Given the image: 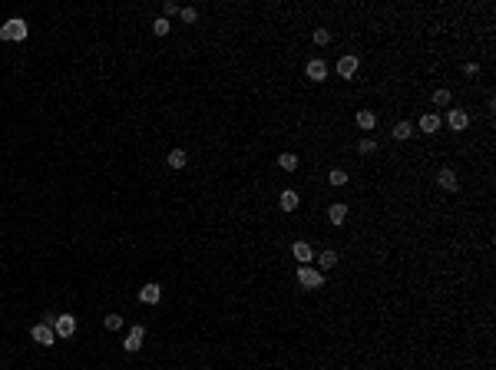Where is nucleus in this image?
Wrapping results in <instances>:
<instances>
[{
  "instance_id": "17",
  "label": "nucleus",
  "mask_w": 496,
  "mask_h": 370,
  "mask_svg": "<svg viewBox=\"0 0 496 370\" xmlns=\"http://www.w3.org/2000/svg\"><path fill=\"white\" fill-rule=\"evenodd\" d=\"M278 166H281L284 172H294V169H298V156H294V152H281V156H278Z\"/></svg>"
},
{
  "instance_id": "2",
  "label": "nucleus",
  "mask_w": 496,
  "mask_h": 370,
  "mask_svg": "<svg viewBox=\"0 0 496 370\" xmlns=\"http://www.w3.org/2000/svg\"><path fill=\"white\" fill-rule=\"evenodd\" d=\"M142 340H146V327H142V324H133L129 334H126V340H123V350H126V354H136V350L142 347Z\"/></svg>"
},
{
  "instance_id": "1",
  "label": "nucleus",
  "mask_w": 496,
  "mask_h": 370,
  "mask_svg": "<svg viewBox=\"0 0 496 370\" xmlns=\"http://www.w3.org/2000/svg\"><path fill=\"white\" fill-rule=\"evenodd\" d=\"M27 33H30V27H27L24 17H14V20H7V24L0 27V40H14V43L27 40Z\"/></svg>"
},
{
  "instance_id": "21",
  "label": "nucleus",
  "mask_w": 496,
  "mask_h": 370,
  "mask_svg": "<svg viewBox=\"0 0 496 370\" xmlns=\"http://www.w3.org/2000/svg\"><path fill=\"white\" fill-rule=\"evenodd\" d=\"M169 30H172V24H169L165 17H156V24H152V33H156V37H165Z\"/></svg>"
},
{
  "instance_id": "13",
  "label": "nucleus",
  "mask_w": 496,
  "mask_h": 370,
  "mask_svg": "<svg viewBox=\"0 0 496 370\" xmlns=\"http://www.w3.org/2000/svg\"><path fill=\"white\" fill-rule=\"evenodd\" d=\"M437 129H440V116H437V112H424V116H420V133L433 136Z\"/></svg>"
},
{
  "instance_id": "28",
  "label": "nucleus",
  "mask_w": 496,
  "mask_h": 370,
  "mask_svg": "<svg viewBox=\"0 0 496 370\" xmlns=\"http://www.w3.org/2000/svg\"><path fill=\"white\" fill-rule=\"evenodd\" d=\"M476 70H480L476 63H466V66H463V73H466V76H476Z\"/></svg>"
},
{
  "instance_id": "10",
  "label": "nucleus",
  "mask_w": 496,
  "mask_h": 370,
  "mask_svg": "<svg viewBox=\"0 0 496 370\" xmlns=\"http://www.w3.org/2000/svg\"><path fill=\"white\" fill-rule=\"evenodd\" d=\"M291 255H294V261H298V265H308V261L315 258V248H311L308 241H294V244H291Z\"/></svg>"
},
{
  "instance_id": "26",
  "label": "nucleus",
  "mask_w": 496,
  "mask_h": 370,
  "mask_svg": "<svg viewBox=\"0 0 496 370\" xmlns=\"http://www.w3.org/2000/svg\"><path fill=\"white\" fill-rule=\"evenodd\" d=\"M433 106H450V89H437L433 93Z\"/></svg>"
},
{
  "instance_id": "12",
  "label": "nucleus",
  "mask_w": 496,
  "mask_h": 370,
  "mask_svg": "<svg viewBox=\"0 0 496 370\" xmlns=\"http://www.w3.org/2000/svg\"><path fill=\"white\" fill-rule=\"evenodd\" d=\"M305 73H308V79H318V83H321V79L328 76V63H324V60H311V63L305 66Z\"/></svg>"
},
{
  "instance_id": "23",
  "label": "nucleus",
  "mask_w": 496,
  "mask_h": 370,
  "mask_svg": "<svg viewBox=\"0 0 496 370\" xmlns=\"http://www.w3.org/2000/svg\"><path fill=\"white\" fill-rule=\"evenodd\" d=\"M357 152H361V156H374V152H377V142L374 139H361L357 142Z\"/></svg>"
},
{
  "instance_id": "14",
  "label": "nucleus",
  "mask_w": 496,
  "mask_h": 370,
  "mask_svg": "<svg viewBox=\"0 0 496 370\" xmlns=\"http://www.w3.org/2000/svg\"><path fill=\"white\" fill-rule=\"evenodd\" d=\"M344 218H347V205L344 202H334L328 208V221H331V225H344Z\"/></svg>"
},
{
  "instance_id": "18",
  "label": "nucleus",
  "mask_w": 496,
  "mask_h": 370,
  "mask_svg": "<svg viewBox=\"0 0 496 370\" xmlns=\"http://www.w3.org/2000/svg\"><path fill=\"white\" fill-rule=\"evenodd\" d=\"M357 126H361V129H374V126H377V116H374L370 109H361V112H357Z\"/></svg>"
},
{
  "instance_id": "6",
  "label": "nucleus",
  "mask_w": 496,
  "mask_h": 370,
  "mask_svg": "<svg viewBox=\"0 0 496 370\" xmlns=\"http://www.w3.org/2000/svg\"><path fill=\"white\" fill-rule=\"evenodd\" d=\"M30 337H33V344H40V347H50L53 344V327H50V324H37V327H33L30 331Z\"/></svg>"
},
{
  "instance_id": "16",
  "label": "nucleus",
  "mask_w": 496,
  "mask_h": 370,
  "mask_svg": "<svg viewBox=\"0 0 496 370\" xmlns=\"http://www.w3.org/2000/svg\"><path fill=\"white\" fill-rule=\"evenodd\" d=\"M334 265H338V252H331V248H328V252L318 255V268H321V271H331Z\"/></svg>"
},
{
  "instance_id": "19",
  "label": "nucleus",
  "mask_w": 496,
  "mask_h": 370,
  "mask_svg": "<svg viewBox=\"0 0 496 370\" xmlns=\"http://www.w3.org/2000/svg\"><path fill=\"white\" fill-rule=\"evenodd\" d=\"M328 182L334 185V189H344V185H347V172H344V169H331Z\"/></svg>"
},
{
  "instance_id": "4",
  "label": "nucleus",
  "mask_w": 496,
  "mask_h": 370,
  "mask_svg": "<svg viewBox=\"0 0 496 370\" xmlns=\"http://www.w3.org/2000/svg\"><path fill=\"white\" fill-rule=\"evenodd\" d=\"M53 334L56 337H73V334H76V317L73 314H60L53 321Z\"/></svg>"
},
{
  "instance_id": "15",
  "label": "nucleus",
  "mask_w": 496,
  "mask_h": 370,
  "mask_svg": "<svg viewBox=\"0 0 496 370\" xmlns=\"http://www.w3.org/2000/svg\"><path fill=\"white\" fill-rule=\"evenodd\" d=\"M165 162H169V169H185L189 156H185V149H172L169 156H165Z\"/></svg>"
},
{
  "instance_id": "20",
  "label": "nucleus",
  "mask_w": 496,
  "mask_h": 370,
  "mask_svg": "<svg viewBox=\"0 0 496 370\" xmlns=\"http://www.w3.org/2000/svg\"><path fill=\"white\" fill-rule=\"evenodd\" d=\"M311 40H315L318 47H324V43H331V30H328V27H315V33H311Z\"/></svg>"
},
{
  "instance_id": "22",
  "label": "nucleus",
  "mask_w": 496,
  "mask_h": 370,
  "mask_svg": "<svg viewBox=\"0 0 496 370\" xmlns=\"http://www.w3.org/2000/svg\"><path fill=\"white\" fill-rule=\"evenodd\" d=\"M410 136H414V126H410V122H397L394 126V139H410Z\"/></svg>"
},
{
  "instance_id": "27",
  "label": "nucleus",
  "mask_w": 496,
  "mask_h": 370,
  "mask_svg": "<svg viewBox=\"0 0 496 370\" xmlns=\"http://www.w3.org/2000/svg\"><path fill=\"white\" fill-rule=\"evenodd\" d=\"M172 14H179V4H172V0H165V7H162V17L169 20Z\"/></svg>"
},
{
  "instance_id": "24",
  "label": "nucleus",
  "mask_w": 496,
  "mask_h": 370,
  "mask_svg": "<svg viewBox=\"0 0 496 370\" xmlns=\"http://www.w3.org/2000/svg\"><path fill=\"white\" fill-rule=\"evenodd\" d=\"M103 324H106V331H119V327H123V314H106Z\"/></svg>"
},
{
  "instance_id": "5",
  "label": "nucleus",
  "mask_w": 496,
  "mask_h": 370,
  "mask_svg": "<svg viewBox=\"0 0 496 370\" xmlns=\"http://www.w3.org/2000/svg\"><path fill=\"white\" fill-rule=\"evenodd\" d=\"M447 126L453 129V133H463V129L470 126V112L466 109H447Z\"/></svg>"
},
{
  "instance_id": "9",
  "label": "nucleus",
  "mask_w": 496,
  "mask_h": 370,
  "mask_svg": "<svg viewBox=\"0 0 496 370\" xmlns=\"http://www.w3.org/2000/svg\"><path fill=\"white\" fill-rule=\"evenodd\" d=\"M159 298H162V288H159L156 281H149V284H142L139 288V301L142 304H159Z\"/></svg>"
},
{
  "instance_id": "3",
  "label": "nucleus",
  "mask_w": 496,
  "mask_h": 370,
  "mask_svg": "<svg viewBox=\"0 0 496 370\" xmlns=\"http://www.w3.org/2000/svg\"><path fill=\"white\" fill-rule=\"evenodd\" d=\"M298 284H301V288H321L324 275H321V271H315V268H308V265H301V268H298Z\"/></svg>"
},
{
  "instance_id": "8",
  "label": "nucleus",
  "mask_w": 496,
  "mask_h": 370,
  "mask_svg": "<svg viewBox=\"0 0 496 370\" xmlns=\"http://www.w3.org/2000/svg\"><path fill=\"white\" fill-rule=\"evenodd\" d=\"M354 73H357V56H354V53H344V56L338 60V76H341V79H351Z\"/></svg>"
},
{
  "instance_id": "11",
  "label": "nucleus",
  "mask_w": 496,
  "mask_h": 370,
  "mask_svg": "<svg viewBox=\"0 0 496 370\" xmlns=\"http://www.w3.org/2000/svg\"><path fill=\"white\" fill-rule=\"evenodd\" d=\"M278 205H281V212H294V208L301 205V198H298V192H294V189H284L281 198H278Z\"/></svg>"
},
{
  "instance_id": "25",
  "label": "nucleus",
  "mask_w": 496,
  "mask_h": 370,
  "mask_svg": "<svg viewBox=\"0 0 496 370\" xmlns=\"http://www.w3.org/2000/svg\"><path fill=\"white\" fill-rule=\"evenodd\" d=\"M179 17L185 20V24H195V20H199V10L195 7H179Z\"/></svg>"
},
{
  "instance_id": "7",
  "label": "nucleus",
  "mask_w": 496,
  "mask_h": 370,
  "mask_svg": "<svg viewBox=\"0 0 496 370\" xmlns=\"http://www.w3.org/2000/svg\"><path fill=\"white\" fill-rule=\"evenodd\" d=\"M437 185H440L443 192H457L460 189V185H457V172H453L450 166H443L440 172H437Z\"/></svg>"
}]
</instances>
